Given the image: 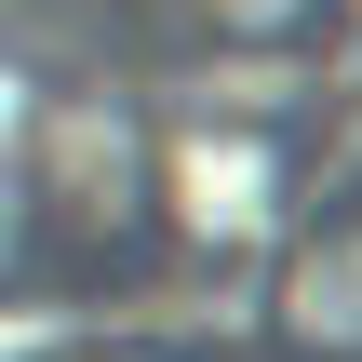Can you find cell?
I'll return each instance as SVG.
<instances>
[{
	"label": "cell",
	"mask_w": 362,
	"mask_h": 362,
	"mask_svg": "<svg viewBox=\"0 0 362 362\" xmlns=\"http://www.w3.org/2000/svg\"><path fill=\"white\" fill-rule=\"evenodd\" d=\"M13 67L349 81L362 94V0H13Z\"/></svg>",
	"instance_id": "cell-1"
}]
</instances>
